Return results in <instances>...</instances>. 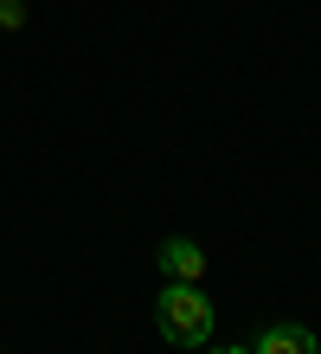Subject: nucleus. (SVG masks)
I'll use <instances>...</instances> for the list:
<instances>
[{
	"mask_svg": "<svg viewBox=\"0 0 321 354\" xmlns=\"http://www.w3.org/2000/svg\"><path fill=\"white\" fill-rule=\"evenodd\" d=\"M155 316H161V335L174 348H206V335H212V303L200 283H167Z\"/></svg>",
	"mask_w": 321,
	"mask_h": 354,
	"instance_id": "nucleus-1",
	"label": "nucleus"
},
{
	"mask_svg": "<svg viewBox=\"0 0 321 354\" xmlns=\"http://www.w3.org/2000/svg\"><path fill=\"white\" fill-rule=\"evenodd\" d=\"M161 270H167V283H200L206 277V252L193 239H167L161 245Z\"/></svg>",
	"mask_w": 321,
	"mask_h": 354,
	"instance_id": "nucleus-2",
	"label": "nucleus"
},
{
	"mask_svg": "<svg viewBox=\"0 0 321 354\" xmlns=\"http://www.w3.org/2000/svg\"><path fill=\"white\" fill-rule=\"evenodd\" d=\"M257 354H315V335H309V328H295V322H276V328H264Z\"/></svg>",
	"mask_w": 321,
	"mask_h": 354,
	"instance_id": "nucleus-3",
	"label": "nucleus"
},
{
	"mask_svg": "<svg viewBox=\"0 0 321 354\" xmlns=\"http://www.w3.org/2000/svg\"><path fill=\"white\" fill-rule=\"evenodd\" d=\"M212 354H251V348H212Z\"/></svg>",
	"mask_w": 321,
	"mask_h": 354,
	"instance_id": "nucleus-4",
	"label": "nucleus"
}]
</instances>
